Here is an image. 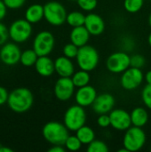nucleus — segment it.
Instances as JSON below:
<instances>
[{"mask_svg": "<svg viewBox=\"0 0 151 152\" xmlns=\"http://www.w3.org/2000/svg\"><path fill=\"white\" fill-rule=\"evenodd\" d=\"M55 45V38L53 35L47 30L40 31L34 38L33 49L37 53L38 56L49 55Z\"/></svg>", "mask_w": 151, "mask_h": 152, "instance_id": "6e6552de", "label": "nucleus"}, {"mask_svg": "<svg viewBox=\"0 0 151 152\" xmlns=\"http://www.w3.org/2000/svg\"><path fill=\"white\" fill-rule=\"evenodd\" d=\"M149 24H150V26L151 28V12L150 14V16H149Z\"/></svg>", "mask_w": 151, "mask_h": 152, "instance_id": "37998d69", "label": "nucleus"}, {"mask_svg": "<svg viewBox=\"0 0 151 152\" xmlns=\"http://www.w3.org/2000/svg\"><path fill=\"white\" fill-rule=\"evenodd\" d=\"M97 124L101 128H107L110 126V118L109 114H101L97 118Z\"/></svg>", "mask_w": 151, "mask_h": 152, "instance_id": "72a5a7b5", "label": "nucleus"}, {"mask_svg": "<svg viewBox=\"0 0 151 152\" xmlns=\"http://www.w3.org/2000/svg\"><path fill=\"white\" fill-rule=\"evenodd\" d=\"M116 104V100L114 96L108 93H103L98 94L92 107L93 111L98 114H109L112 110H114Z\"/></svg>", "mask_w": 151, "mask_h": 152, "instance_id": "2eb2a0df", "label": "nucleus"}, {"mask_svg": "<svg viewBox=\"0 0 151 152\" xmlns=\"http://www.w3.org/2000/svg\"><path fill=\"white\" fill-rule=\"evenodd\" d=\"M90 37L91 34L89 33V31L85 26L73 28L69 34L70 42L78 47L87 45L90 40Z\"/></svg>", "mask_w": 151, "mask_h": 152, "instance_id": "6ab92c4d", "label": "nucleus"}, {"mask_svg": "<svg viewBox=\"0 0 151 152\" xmlns=\"http://www.w3.org/2000/svg\"><path fill=\"white\" fill-rule=\"evenodd\" d=\"M143 79L144 75L142 69L130 67L121 74L120 85L126 91H133L142 84Z\"/></svg>", "mask_w": 151, "mask_h": 152, "instance_id": "9d476101", "label": "nucleus"}, {"mask_svg": "<svg viewBox=\"0 0 151 152\" xmlns=\"http://www.w3.org/2000/svg\"><path fill=\"white\" fill-rule=\"evenodd\" d=\"M54 67L55 72L60 77H71L75 73V65L72 60L64 55L56 58L54 61Z\"/></svg>", "mask_w": 151, "mask_h": 152, "instance_id": "f3484780", "label": "nucleus"}, {"mask_svg": "<svg viewBox=\"0 0 151 152\" xmlns=\"http://www.w3.org/2000/svg\"><path fill=\"white\" fill-rule=\"evenodd\" d=\"M75 133L83 145H88L95 140V133L93 129L88 126H83Z\"/></svg>", "mask_w": 151, "mask_h": 152, "instance_id": "4be33fe9", "label": "nucleus"}, {"mask_svg": "<svg viewBox=\"0 0 151 152\" xmlns=\"http://www.w3.org/2000/svg\"><path fill=\"white\" fill-rule=\"evenodd\" d=\"M78 49L79 47L77 46L76 45H74L73 43H69V44H66L63 47V50H62V53H63V55L69 58V59H76L77 55V53H78Z\"/></svg>", "mask_w": 151, "mask_h": 152, "instance_id": "c85d7f7f", "label": "nucleus"}, {"mask_svg": "<svg viewBox=\"0 0 151 152\" xmlns=\"http://www.w3.org/2000/svg\"><path fill=\"white\" fill-rule=\"evenodd\" d=\"M37 58H38V55L35 52L34 49H28V50L21 52L20 62L25 67H31L35 65Z\"/></svg>", "mask_w": 151, "mask_h": 152, "instance_id": "393cba45", "label": "nucleus"}, {"mask_svg": "<svg viewBox=\"0 0 151 152\" xmlns=\"http://www.w3.org/2000/svg\"><path fill=\"white\" fill-rule=\"evenodd\" d=\"M110 126L117 131H126L132 126L131 115L125 110L114 109L109 113Z\"/></svg>", "mask_w": 151, "mask_h": 152, "instance_id": "f8f14e48", "label": "nucleus"}, {"mask_svg": "<svg viewBox=\"0 0 151 152\" xmlns=\"http://www.w3.org/2000/svg\"><path fill=\"white\" fill-rule=\"evenodd\" d=\"M87 119L86 111L84 107L75 104L67 109L64 113L63 123L71 132H76L85 125Z\"/></svg>", "mask_w": 151, "mask_h": 152, "instance_id": "20e7f679", "label": "nucleus"}, {"mask_svg": "<svg viewBox=\"0 0 151 152\" xmlns=\"http://www.w3.org/2000/svg\"><path fill=\"white\" fill-rule=\"evenodd\" d=\"M6 5L4 4V3L3 2V0H0V20H2L5 15H6Z\"/></svg>", "mask_w": 151, "mask_h": 152, "instance_id": "58836bf2", "label": "nucleus"}, {"mask_svg": "<svg viewBox=\"0 0 151 152\" xmlns=\"http://www.w3.org/2000/svg\"><path fill=\"white\" fill-rule=\"evenodd\" d=\"M130 64H131V67L137 68V69H142L146 64V59L143 55H142L140 53H134V54L131 55Z\"/></svg>", "mask_w": 151, "mask_h": 152, "instance_id": "7c9ffc66", "label": "nucleus"}, {"mask_svg": "<svg viewBox=\"0 0 151 152\" xmlns=\"http://www.w3.org/2000/svg\"><path fill=\"white\" fill-rule=\"evenodd\" d=\"M82 142L79 141V139L77 137V135H69V137L67 138L65 143H64V147L66 148V150L69 151H77L81 149L82 147Z\"/></svg>", "mask_w": 151, "mask_h": 152, "instance_id": "bb28decb", "label": "nucleus"}, {"mask_svg": "<svg viewBox=\"0 0 151 152\" xmlns=\"http://www.w3.org/2000/svg\"><path fill=\"white\" fill-rule=\"evenodd\" d=\"M97 95L98 94L95 88L90 85H87L77 88V90L75 92L74 97L77 104L85 108L93 105Z\"/></svg>", "mask_w": 151, "mask_h": 152, "instance_id": "4468645a", "label": "nucleus"}, {"mask_svg": "<svg viewBox=\"0 0 151 152\" xmlns=\"http://www.w3.org/2000/svg\"><path fill=\"white\" fill-rule=\"evenodd\" d=\"M9 37V29L4 24L0 22V45H4Z\"/></svg>", "mask_w": 151, "mask_h": 152, "instance_id": "c9c22d12", "label": "nucleus"}, {"mask_svg": "<svg viewBox=\"0 0 151 152\" xmlns=\"http://www.w3.org/2000/svg\"><path fill=\"white\" fill-rule=\"evenodd\" d=\"M3 2L9 9H19L24 5L26 0H3Z\"/></svg>", "mask_w": 151, "mask_h": 152, "instance_id": "f704fd0d", "label": "nucleus"}, {"mask_svg": "<svg viewBox=\"0 0 151 152\" xmlns=\"http://www.w3.org/2000/svg\"><path fill=\"white\" fill-rule=\"evenodd\" d=\"M148 44H149V45L151 47V32L150 34L149 35V37H148Z\"/></svg>", "mask_w": 151, "mask_h": 152, "instance_id": "79ce46f5", "label": "nucleus"}, {"mask_svg": "<svg viewBox=\"0 0 151 152\" xmlns=\"http://www.w3.org/2000/svg\"><path fill=\"white\" fill-rule=\"evenodd\" d=\"M34 102L32 92L26 87H19L12 90L8 96L7 104L16 113H24L30 110Z\"/></svg>", "mask_w": 151, "mask_h": 152, "instance_id": "f257e3e1", "label": "nucleus"}, {"mask_svg": "<svg viewBox=\"0 0 151 152\" xmlns=\"http://www.w3.org/2000/svg\"><path fill=\"white\" fill-rule=\"evenodd\" d=\"M146 140V134L142 130V127L132 126L125 133L123 138V146L128 152L139 151L145 145Z\"/></svg>", "mask_w": 151, "mask_h": 152, "instance_id": "423d86ee", "label": "nucleus"}, {"mask_svg": "<svg viewBox=\"0 0 151 152\" xmlns=\"http://www.w3.org/2000/svg\"><path fill=\"white\" fill-rule=\"evenodd\" d=\"M35 68L36 72L44 77H51L55 72V67H54V61L46 56H38L36 63Z\"/></svg>", "mask_w": 151, "mask_h": 152, "instance_id": "a211bd4d", "label": "nucleus"}, {"mask_svg": "<svg viewBox=\"0 0 151 152\" xmlns=\"http://www.w3.org/2000/svg\"><path fill=\"white\" fill-rule=\"evenodd\" d=\"M32 34V25L26 19L13 21L9 28V37L16 43L27 41Z\"/></svg>", "mask_w": 151, "mask_h": 152, "instance_id": "1a4fd4ad", "label": "nucleus"}, {"mask_svg": "<svg viewBox=\"0 0 151 152\" xmlns=\"http://www.w3.org/2000/svg\"><path fill=\"white\" fill-rule=\"evenodd\" d=\"M13 151L10 148H7V147H3L1 146L0 147V152H12Z\"/></svg>", "mask_w": 151, "mask_h": 152, "instance_id": "a19ab883", "label": "nucleus"}, {"mask_svg": "<svg viewBox=\"0 0 151 152\" xmlns=\"http://www.w3.org/2000/svg\"><path fill=\"white\" fill-rule=\"evenodd\" d=\"M71 79L76 88H79V87L89 85L91 81V76L89 74V71L80 69V70L75 71V73L71 77Z\"/></svg>", "mask_w": 151, "mask_h": 152, "instance_id": "5701e85b", "label": "nucleus"}, {"mask_svg": "<svg viewBox=\"0 0 151 152\" xmlns=\"http://www.w3.org/2000/svg\"><path fill=\"white\" fill-rule=\"evenodd\" d=\"M120 45H121V48L123 49V51H125L126 53L133 51V48L135 47L134 40L130 36H125V37H123L121 38Z\"/></svg>", "mask_w": 151, "mask_h": 152, "instance_id": "473e14b6", "label": "nucleus"}, {"mask_svg": "<svg viewBox=\"0 0 151 152\" xmlns=\"http://www.w3.org/2000/svg\"><path fill=\"white\" fill-rule=\"evenodd\" d=\"M86 151L88 152H108V145L101 140H94L87 145Z\"/></svg>", "mask_w": 151, "mask_h": 152, "instance_id": "cd10ccee", "label": "nucleus"}, {"mask_svg": "<svg viewBox=\"0 0 151 152\" xmlns=\"http://www.w3.org/2000/svg\"><path fill=\"white\" fill-rule=\"evenodd\" d=\"M76 61L80 69L91 72L97 68L100 61V54L96 48L87 44L79 47Z\"/></svg>", "mask_w": 151, "mask_h": 152, "instance_id": "7ed1b4c3", "label": "nucleus"}, {"mask_svg": "<svg viewBox=\"0 0 151 152\" xmlns=\"http://www.w3.org/2000/svg\"><path fill=\"white\" fill-rule=\"evenodd\" d=\"M44 18V5L34 4L28 6L25 12V19L31 24L39 22Z\"/></svg>", "mask_w": 151, "mask_h": 152, "instance_id": "412c9836", "label": "nucleus"}, {"mask_svg": "<svg viewBox=\"0 0 151 152\" xmlns=\"http://www.w3.org/2000/svg\"><path fill=\"white\" fill-rule=\"evenodd\" d=\"M144 0H125L124 8L129 13H136L142 10Z\"/></svg>", "mask_w": 151, "mask_h": 152, "instance_id": "a878e982", "label": "nucleus"}, {"mask_svg": "<svg viewBox=\"0 0 151 152\" xmlns=\"http://www.w3.org/2000/svg\"><path fill=\"white\" fill-rule=\"evenodd\" d=\"M77 3L81 10L88 12H93L98 4L97 0H77Z\"/></svg>", "mask_w": 151, "mask_h": 152, "instance_id": "c756f323", "label": "nucleus"}, {"mask_svg": "<svg viewBox=\"0 0 151 152\" xmlns=\"http://www.w3.org/2000/svg\"><path fill=\"white\" fill-rule=\"evenodd\" d=\"M142 100L145 107L151 110V85L147 84L142 91Z\"/></svg>", "mask_w": 151, "mask_h": 152, "instance_id": "2f4dec72", "label": "nucleus"}, {"mask_svg": "<svg viewBox=\"0 0 151 152\" xmlns=\"http://www.w3.org/2000/svg\"><path fill=\"white\" fill-rule=\"evenodd\" d=\"M8 96H9V94L7 90L4 87L0 86V106L4 105V103H7Z\"/></svg>", "mask_w": 151, "mask_h": 152, "instance_id": "e433bc0d", "label": "nucleus"}, {"mask_svg": "<svg viewBox=\"0 0 151 152\" xmlns=\"http://www.w3.org/2000/svg\"><path fill=\"white\" fill-rule=\"evenodd\" d=\"M20 55L21 52L20 47L13 43L4 45L0 50V60L7 66L17 64L20 61Z\"/></svg>", "mask_w": 151, "mask_h": 152, "instance_id": "ddd939ff", "label": "nucleus"}, {"mask_svg": "<svg viewBox=\"0 0 151 152\" xmlns=\"http://www.w3.org/2000/svg\"><path fill=\"white\" fill-rule=\"evenodd\" d=\"M91 36H100L105 30V21L102 17L94 12H89L85 15V21L84 25Z\"/></svg>", "mask_w": 151, "mask_h": 152, "instance_id": "dca6fc26", "label": "nucleus"}, {"mask_svg": "<svg viewBox=\"0 0 151 152\" xmlns=\"http://www.w3.org/2000/svg\"><path fill=\"white\" fill-rule=\"evenodd\" d=\"M85 21V15L79 11H73L68 13L66 22L69 24V26L72 28L84 26Z\"/></svg>", "mask_w": 151, "mask_h": 152, "instance_id": "b1692460", "label": "nucleus"}, {"mask_svg": "<svg viewBox=\"0 0 151 152\" xmlns=\"http://www.w3.org/2000/svg\"><path fill=\"white\" fill-rule=\"evenodd\" d=\"M42 134L44 140L52 145H64L69 135V130L64 123L50 121L44 126Z\"/></svg>", "mask_w": 151, "mask_h": 152, "instance_id": "f03ea898", "label": "nucleus"}, {"mask_svg": "<svg viewBox=\"0 0 151 152\" xmlns=\"http://www.w3.org/2000/svg\"><path fill=\"white\" fill-rule=\"evenodd\" d=\"M67 10L58 1H50L44 5V18L52 26H61L66 22Z\"/></svg>", "mask_w": 151, "mask_h": 152, "instance_id": "39448f33", "label": "nucleus"}, {"mask_svg": "<svg viewBox=\"0 0 151 152\" xmlns=\"http://www.w3.org/2000/svg\"><path fill=\"white\" fill-rule=\"evenodd\" d=\"M130 115H131L132 126L143 127L149 122V113L147 110L143 107L134 108L130 113Z\"/></svg>", "mask_w": 151, "mask_h": 152, "instance_id": "aec40b11", "label": "nucleus"}, {"mask_svg": "<svg viewBox=\"0 0 151 152\" xmlns=\"http://www.w3.org/2000/svg\"><path fill=\"white\" fill-rule=\"evenodd\" d=\"M70 1H76V2H77V0H70Z\"/></svg>", "mask_w": 151, "mask_h": 152, "instance_id": "c03bdc74", "label": "nucleus"}, {"mask_svg": "<svg viewBox=\"0 0 151 152\" xmlns=\"http://www.w3.org/2000/svg\"><path fill=\"white\" fill-rule=\"evenodd\" d=\"M144 79H145L147 84H150L151 85V70L147 71V73L144 76Z\"/></svg>", "mask_w": 151, "mask_h": 152, "instance_id": "ea45409f", "label": "nucleus"}, {"mask_svg": "<svg viewBox=\"0 0 151 152\" xmlns=\"http://www.w3.org/2000/svg\"><path fill=\"white\" fill-rule=\"evenodd\" d=\"M130 60L131 56L128 53L125 51H118L111 53L108 57L106 61V68L110 73L122 74L131 67Z\"/></svg>", "mask_w": 151, "mask_h": 152, "instance_id": "0eeeda50", "label": "nucleus"}, {"mask_svg": "<svg viewBox=\"0 0 151 152\" xmlns=\"http://www.w3.org/2000/svg\"><path fill=\"white\" fill-rule=\"evenodd\" d=\"M66 148L64 145H53L49 150L48 152H65Z\"/></svg>", "mask_w": 151, "mask_h": 152, "instance_id": "4c0bfd02", "label": "nucleus"}, {"mask_svg": "<svg viewBox=\"0 0 151 152\" xmlns=\"http://www.w3.org/2000/svg\"><path fill=\"white\" fill-rule=\"evenodd\" d=\"M76 92V86L71 79V77H60L59 79H57L53 93L55 97L61 101V102H67L70 100Z\"/></svg>", "mask_w": 151, "mask_h": 152, "instance_id": "9b49d317", "label": "nucleus"}]
</instances>
